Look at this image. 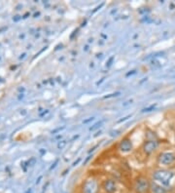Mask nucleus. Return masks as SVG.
<instances>
[{
    "label": "nucleus",
    "instance_id": "obj_1",
    "mask_svg": "<svg viewBox=\"0 0 175 193\" xmlns=\"http://www.w3.org/2000/svg\"><path fill=\"white\" fill-rule=\"evenodd\" d=\"M151 180L146 175L139 174L134 178L132 188L134 193H151Z\"/></svg>",
    "mask_w": 175,
    "mask_h": 193
},
{
    "label": "nucleus",
    "instance_id": "obj_2",
    "mask_svg": "<svg viewBox=\"0 0 175 193\" xmlns=\"http://www.w3.org/2000/svg\"><path fill=\"white\" fill-rule=\"evenodd\" d=\"M152 176H153V179L155 182L161 183L162 185L167 188L168 186H170L171 182H172V179L175 176V174L172 171L165 170V169H159V170H156L153 172Z\"/></svg>",
    "mask_w": 175,
    "mask_h": 193
},
{
    "label": "nucleus",
    "instance_id": "obj_3",
    "mask_svg": "<svg viewBox=\"0 0 175 193\" xmlns=\"http://www.w3.org/2000/svg\"><path fill=\"white\" fill-rule=\"evenodd\" d=\"M101 184L95 178L89 176L85 179L81 186V193H99Z\"/></svg>",
    "mask_w": 175,
    "mask_h": 193
},
{
    "label": "nucleus",
    "instance_id": "obj_4",
    "mask_svg": "<svg viewBox=\"0 0 175 193\" xmlns=\"http://www.w3.org/2000/svg\"><path fill=\"white\" fill-rule=\"evenodd\" d=\"M158 163L163 166H170L175 163V152L163 151L158 156Z\"/></svg>",
    "mask_w": 175,
    "mask_h": 193
},
{
    "label": "nucleus",
    "instance_id": "obj_5",
    "mask_svg": "<svg viewBox=\"0 0 175 193\" xmlns=\"http://www.w3.org/2000/svg\"><path fill=\"white\" fill-rule=\"evenodd\" d=\"M159 143L158 141V140H145L142 144L141 149L143 153L147 156H149L151 154L157 150L158 147H159Z\"/></svg>",
    "mask_w": 175,
    "mask_h": 193
},
{
    "label": "nucleus",
    "instance_id": "obj_6",
    "mask_svg": "<svg viewBox=\"0 0 175 193\" xmlns=\"http://www.w3.org/2000/svg\"><path fill=\"white\" fill-rule=\"evenodd\" d=\"M101 189L105 193H117L118 191V184L114 179L107 178L101 183Z\"/></svg>",
    "mask_w": 175,
    "mask_h": 193
},
{
    "label": "nucleus",
    "instance_id": "obj_7",
    "mask_svg": "<svg viewBox=\"0 0 175 193\" xmlns=\"http://www.w3.org/2000/svg\"><path fill=\"white\" fill-rule=\"evenodd\" d=\"M118 149L122 153H130L133 150V143L128 137H124L120 140Z\"/></svg>",
    "mask_w": 175,
    "mask_h": 193
},
{
    "label": "nucleus",
    "instance_id": "obj_8",
    "mask_svg": "<svg viewBox=\"0 0 175 193\" xmlns=\"http://www.w3.org/2000/svg\"><path fill=\"white\" fill-rule=\"evenodd\" d=\"M167 192H168L167 188L162 185L161 183L155 182V180L151 182V193H167Z\"/></svg>",
    "mask_w": 175,
    "mask_h": 193
},
{
    "label": "nucleus",
    "instance_id": "obj_9",
    "mask_svg": "<svg viewBox=\"0 0 175 193\" xmlns=\"http://www.w3.org/2000/svg\"><path fill=\"white\" fill-rule=\"evenodd\" d=\"M157 104H151L149 106H147V107H144L142 110H141V112H151V111H153V110L156 109V107H157Z\"/></svg>",
    "mask_w": 175,
    "mask_h": 193
},
{
    "label": "nucleus",
    "instance_id": "obj_10",
    "mask_svg": "<svg viewBox=\"0 0 175 193\" xmlns=\"http://www.w3.org/2000/svg\"><path fill=\"white\" fill-rule=\"evenodd\" d=\"M104 121H105V119H102V120L98 121V122H97V123H95V125H93L92 127L89 128V131H95V129H97V128L101 127V125H102V124L104 123Z\"/></svg>",
    "mask_w": 175,
    "mask_h": 193
},
{
    "label": "nucleus",
    "instance_id": "obj_11",
    "mask_svg": "<svg viewBox=\"0 0 175 193\" xmlns=\"http://www.w3.org/2000/svg\"><path fill=\"white\" fill-rule=\"evenodd\" d=\"M66 144H67V141L66 140H60L57 143V148L58 149H63L66 146Z\"/></svg>",
    "mask_w": 175,
    "mask_h": 193
},
{
    "label": "nucleus",
    "instance_id": "obj_12",
    "mask_svg": "<svg viewBox=\"0 0 175 193\" xmlns=\"http://www.w3.org/2000/svg\"><path fill=\"white\" fill-rule=\"evenodd\" d=\"M120 133H121L120 130H117V131H112V132L110 133V136H111V137H117L118 135H120Z\"/></svg>",
    "mask_w": 175,
    "mask_h": 193
},
{
    "label": "nucleus",
    "instance_id": "obj_13",
    "mask_svg": "<svg viewBox=\"0 0 175 193\" xmlns=\"http://www.w3.org/2000/svg\"><path fill=\"white\" fill-rule=\"evenodd\" d=\"M120 95V92L118 93H114V94H110L109 96H105L104 98H113V97H117V96H119Z\"/></svg>",
    "mask_w": 175,
    "mask_h": 193
},
{
    "label": "nucleus",
    "instance_id": "obj_14",
    "mask_svg": "<svg viewBox=\"0 0 175 193\" xmlns=\"http://www.w3.org/2000/svg\"><path fill=\"white\" fill-rule=\"evenodd\" d=\"M130 117H131V115H127V116H126V117H124L123 119H120V120H118V121H117V123H122V122H124V121L127 120L128 118H130Z\"/></svg>",
    "mask_w": 175,
    "mask_h": 193
},
{
    "label": "nucleus",
    "instance_id": "obj_15",
    "mask_svg": "<svg viewBox=\"0 0 175 193\" xmlns=\"http://www.w3.org/2000/svg\"><path fill=\"white\" fill-rule=\"evenodd\" d=\"M93 120H95V117H89V119L84 120L83 123H84V124H88V123H89V122H92V121H93Z\"/></svg>",
    "mask_w": 175,
    "mask_h": 193
},
{
    "label": "nucleus",
    "instance_id": "obj_16",
    "mask_svg": "<svg viewBox=\"0 0 175 193\" xmlns=\"http://www.w3.org/2000/svg\"><path fill=\"white\" fill-rule=\"evenodd\" d=\"M81 160H82V158H81V157H79V158H78L77 160H75V161H74V162H73V164H72V166H74V167H75V166H77V165H78V164H79V163L81 162Z\"/></svg>",
    "mask_w": 175,
    "mask_h": 193
},
{
    "label": "nucleus",
    "instance_id": "obj_17",
    "mask_svg": "<svg viewBox=\"0 0 175 193\" xmlns=\"http://www.w3.org/2000/svg\"><path fill=\"white\" fill-rule=\"evenodd\" d=\"M63 129H65V127H64V126H62V127H60V128H57V129L54 130V131H53L52 134H56V133L60 132V131H61V130H63Z\"/></svg>",
    "mask_w": 175,
    "mask_h": 193
},
{
    "label": "nucleus",
    "instance_id": "obj_18",
    "mask_svg": "<svg viewBox=\"0 0 175 193\" xmlns=\"http://www.w3.org/2000/svg\"><path fill=\"white\" fill-rule=\"evenodd\" d=\"M132 101H133V100H128V101H124V104H123V106H127V105H128V104H131Z\"/></svg>",
    "mask_w": 175,
    "mask_h": 193
},
{
    "label": "nucleus",
    "instance_id": "obj_19",
    "mask_svg": "<svg viewBox=\"0 0 175 193\" xmlns=\"http://www.w3.org/2000/svg\"><path fill=\"white\" fill-rule=\"evenodd\" d=\"M92 155H89V156L87 157V158H86V160L84 161V165H86V164H87V163L89 162V161L92 159Z\"/></svg>",
    "mask_w": 175,
    "mask_h": 193
},
{
    "label": "nucleus",
    "instance_id": "obj_20",
    "mask_svg": "<svg viewBox=\"0 0 175 193\" xmlns=\"http://www.w3.org/2000/svg\"><path fill=\"white\" fill-rule=\"evenodd\" d=\"M98 145H99V144H96L95 146H93L92 148H91V150H89V153H91V152H93V151H95V149H96L97 147H98Z\"/></svg>",
    "mask_w": 175,
    "mask_h": 193
},
{
    "label": "nucleus",
    "instance_id": "obj_21",
    "mask_svg": "<svg viewBox=\"0 0 175 193\" xmlns=\"http://www.w3.org/2000/svg\"><path fill=\"white\" fill-rule=\"evenodd\" d=\"M100 134H101V131H99V132H97V133L95 134V137H97V136H98V135H100Z\"/></svg>",
    "mask_w": 175,
    "mask_h": 193
}]
</instances>
